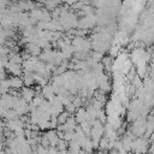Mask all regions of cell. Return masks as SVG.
<instances>
[{
    "instance_id": "1",
    "label": "cell",
    "mask_w": 154,
    "mask_h": 154,
    "mask_svg": "<svg viewBox=\"0 0 154 154\" xmlns=\"http://www.w3.org/2000/svg\"><path fill=\"white\" fill-rule=\"evenodd\" d=\"M22 96H23V100H25L26 102L28 101H32L35 99V91L31 88H23Z\"/></svg>"
},
{
    "instance_id": "2",
    "label": "cell",
    "mask_w": 154,
    "mask_h": 154,
    "mask_svg": "<svg viewBox=\"0 0 154 154\" xmlns=\"http://www.w3.org/2000/svg\"><path fill=\"white\" fill-rule=\"evenodd\" d=\"M8 82H10V87L11 88H22L23 87V81L19 78V77H12V78H10L8 79Z\"/></svg>"
}]
</instances>
